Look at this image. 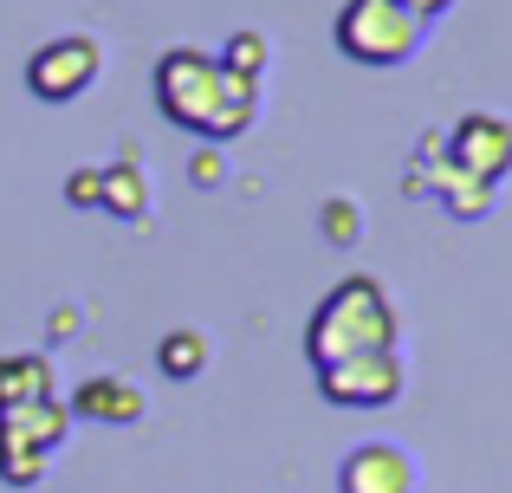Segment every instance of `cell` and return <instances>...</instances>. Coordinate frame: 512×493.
<instances>
[{
    "label": "cell",
    "mask_w": 512,
    "mask_h": 493,
    "mask_svg": "<svg viewBox=\"0 0 512 493\" xmlns=\"http://www.w3.org/2000/svg\"><path fill=\"white\" fill-rule=\"evenodd\" d=\"M72 416H85V422H104V429H130V422H143V409H150V396L137 390L130 377H91V383H78L72 390Z\"/></svg>",
    "instance_id": "obj_9"
},
{
    "label": "cell",
    "mask_w": 512,
    "mask_h": 493,
    "mask_svg": "<svg viewBox=\"0 0 512 493\" xmlns=\"http://www.w3.org/2000/svg\"><path fill=\"white\" fill-rule=\"evenodd\" d=\"M435 195L441 208H448L454 221H487L493 215V202H500V189H493V182H480V176H461V169L454 163H441V176H435Z\"/></svg>",
    "instance_id": "obj_11"
},
{
    "label": "cell",
    "mask_w": 512,
    "mask_h": 493,
    "mask_svg": "<svg viewBox=\"0 0 512 493\" xmlns=\"http://www.w3.org/2000/svg\"><path fill=\"white\" fill-rule=\"evenodd\" d=\"M441 137H448V163L461 169V176H480V182H493V189L512 176V117L467 111L461 124H448Z\"/></svg>",
    "instance_id": "obj_7"
},
{
    "label": "cell",
    "mask_w": 512,
    "mask_h": 493,
    "mask_svg": "<svg viewBox=\"0 0 512 493\" xmlns=\"http://www.w3.org/2000/svg\"><path fill=\"white\" fill-rule=\"evenodd\" d=\"M150 202H156V195H150V176H143L137 163H111V169H104L98 208H111L117 221H143V215H150Z\"/></svg>",
    "instance_id": "obj_12"
},
{
    "label": "cell",
    "mask_w": 512,
    "mask_h": 493,
    "mask_svg": "<svg viewBox=\"0 0 512 493\" xmlns=\"http://www.w3.org/2000/svg\"><path fill=\"white\" fill-rule=\"evenodd\" d=\"M46 396H52V364L39 351L0 357V416H13L26 403H46Z\"/></svg>",
    "instance_id": "obj_10"
},
{
    "label": "cell",
    "mask_w": 512,
    "mask_h": 493,
    "mask_svg": "<svg viewBox=\"0 0 512 493\" xmlns=\"http://www.w3.org/2000/svg\"><path fill=\"white\" fill-rule=\"evenodd\" d=\"M156 111L195 143H234L260 124V78H240L221 65V52L169 46L156 59Z\"/></svg>",
    "instance_id": "obj_1"
},
{
    "label": "cell",
    "mask_w": 512,
    "mask_h": 493,
    "mask_svg": "<svg viewBox=\"0 0 512 493\" xmlns=\"http://www.w3.org/2000/svg\"><path fill=\"white\" fill-rule=\"evenodd\" d=\"M318 234H325L331 247H357V241H363V202H350V195H331V202L318 208Z\"/></svg>",
    "instance_id": "obj_16"
},
{
    "label": "cell",
    "mask_w": 512,
    "mask_h": 493,
    "mask_svg": "<svg viewBox=\"0 0 512 493\" xmlns=\"http://www.w3.org/2000/svg\"><path fill=\"white\" fill-rule=\"evenodd\" d=\"M402 390H409L402 351H363V357H344V364L318 370V396L331 409H389Z\"/></svg>",
    "instance_id": "obj_6"
},
{
    "label": "cell",
    "mask_w": 512,
    "mask_h": 493,
    "mask_svg": "<svg viewBox=\"0 0 512 493\" xmlns=\"http://www.w3.org/2000/svg\"><path fill=\"white\" fill-rule=\"evenodd\" d=\"M396 338H402V318L389 305L383 279H370V273L338 279L318 299V312L305 318V357H312V370L363 357V351H396Z\"/></svg>",
    "instance_id": "obj_2"
},
{
    "label": "cell",
    "mask_w": 512,
    "mask_h": 493,
    "mask_svg": "<svg viewBox=\"0 0 512 493\" xmlns=\"http://www.w3.org/2000/svg\"><path fill=\"white\" fill-rule=\"evenodd\" d=\"M338 52L350 65H370V72H389V65H409L428 39V20L409 13L402 0H344L338 26H331Z\"/></svg>",
    "instance_id": "obj_3"
},
{
    "label": "cell",
    "mask_w": 512,
    "mask_h": 493,
    "mask_svg": "<svg viewBox=\"0 0 512 493\" xmlns=\"http://www.w3.org/2000/svg\"><path fill=\"white\" fill-rule=\"evenodd\" d=\"M65 429H72V409H65L59 396L0 416V481L7 487H33L39 474H46V461L59 455Z\"/></svg>",
    "instance_id": "obj_4"
},
{
    "label": "cell",
    "mask_w": 512,
    "mask_h": 493,
    "mask_svg": "<svg viewBox=\"0 0 512 493\" xmlns=\"http://www.w3.org/2000/svg\"><path fill=\"white\" fill-rule=\"evenodd\" d=\"M441 163H448V137L428 130V137L415 143L409 169H402V195H428V189H435V176H441Z\"/></svg>",
    "instance_id": "obj_15"
},
{
    "label": "cell",
    "mask_w": 512,
    "mask_h": 493,
    "mask_svg": "<svg viewBox=\"0 0 512 493\" xmlns=\"http://www.w3.org/2000/svg\"><path fill=\"white\" fill-rule=\"evenodd\" d=\"M156 364H163V377H175V383L201 377V370H208V338H201L195 325H175L169 338L156 344Z\"/></svg>",
    "instance_id": "obj_13"
},
{
    "label": "cell",
    "mask_w": 512,
    "mask_h": 493,
    "mask_svg": "<svg viewBox=\"0 0 512 493\" xmlns=\"http://www.w3.org/2000/svg\"><path fill=\"white\" fill-rule=\"evenodd\" d=\"M422 468L402 442H357L338 461V493H415Z\"/></svg>",
    "instance_id": "obj_8"
},
{
    "label": "cell",
    "mask_w": 512,
    "mask_h": 493,
    "mask_svg": "<svg viewBox=\"0 0 512 493\" xmlns=\"http://www.w3.org/2000/svg\"><path fill=\"white\" fill-rule=\"evenodd\" d=\"M221 65H227V72H240V78H260L266 65H273V39H266L260 26H234L227 46H221Z\"/></svg>",
    "instance_id": "obj_14"
},
{
    "label": "cell",
    "mask_w": 512,
    "mask_h": 493,
    "mask_svg": "<svg viewBox=\"0 0 512 493\" xmlns=\"http://www.w3.org/2000/svg\"><path fill=\"white\" fill-rule=\"evenodd\" d=\"M104 72V46L91 33H59L46 39V46H33V59H26V91H33L39 104H72L91 91V78Z\"/></svg>",
    "instance_id": "obj_5"
},
{
    "label": "cell",
    "mask_w": 512,
    "mask_h": 493,
    "mask_svg": "<svg viewBox=\"0 0 512 493\" xmlns=\"http://www.w3.org/2000/svg\"><path fill=\"white\" fill-rule=\"evenodd\" d=\"M98 195H104V169H72V176H65V202L72 208H98Z\"/></svg>",
    "instance_id": "obj_18"
},
{
    "label": "cell",
    "mask_w": 512,
    "mask_h": 493,
    "mask_svg": "<svg viewBox=\"0 0 512 493\" xmlns=\"http://www.w3.org/2000/svg\"><path fill=\"white\" fill-rule=\"evenodd\" d=\"M402 7H409V13H422V20H441V13H448L454 0H402Z\"/></svg>",
    "instance_id": "obj_19"
},
{
    "label": "cell",
    "mask_w": 512,
    "mask_h": 493,
    "mask_svg": "<svg viewBox=\"0 0 512 493\" xmlns=\"http://www.w3.org/2000/svg\"><path fill=\"white\" fill-rule=\"evenodd\" d=\"M188 182H195V189H221V182H227V163H221V143H201V150L188 156Z\"/></svg>",
    "instance_id": "obj_17"
}]
</instances>
